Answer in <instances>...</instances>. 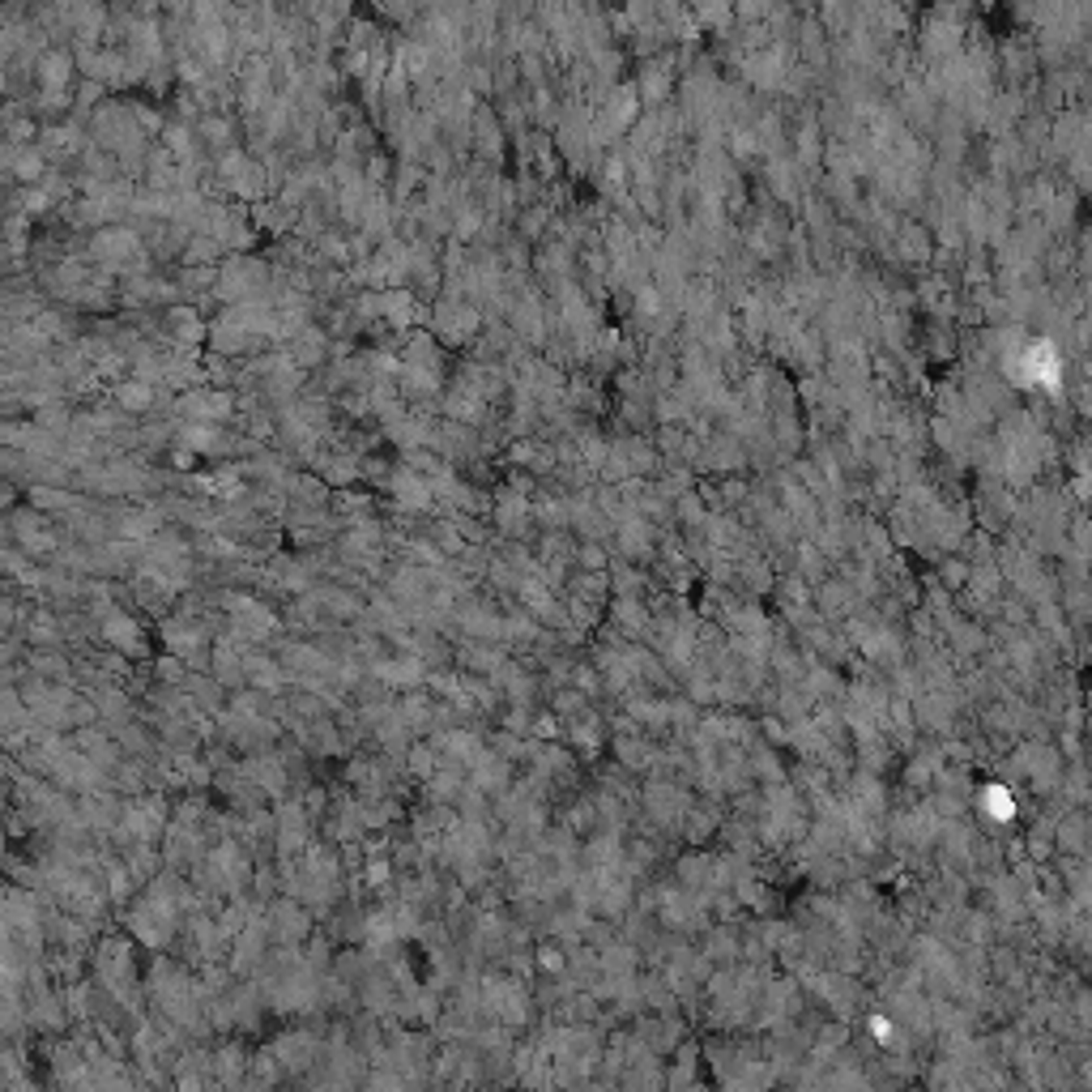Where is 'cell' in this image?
Returning <instances> with one entry per match:
<instances>
[{
    "label": "cell",
    "instance_id": "obj_1",
    "mask_svg": "<svg viewBox=\"0 0 1092 1092\" xmlns=\"http://www.w3.org/2000/svg\"><path fill=\"white\" fill-rule=\"evenodd\" d=\"M17 175H22V180H35V175H38V159H35V154H22V159H17Z\"/></svg>",
    "mask_w": 1092,
    "mask_h": 1092
}]
</instances>
